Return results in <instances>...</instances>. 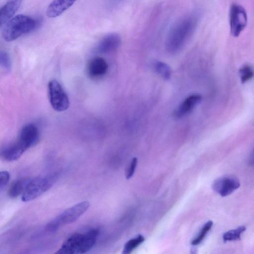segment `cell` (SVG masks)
<instances>
[{"label":"cell","instance_id":"cell-23","mask_svg":"<svg viewBox=\"0 0 254 254\" xmlns=\"http://www.w3.org/2000/svg\"><path fill=\"white\" fill-rule=\"evenodd\" d=\"M137 164V159L136 157L132 158L130 163L128 167L126 173V177L127 179H129L134 174L136 166Z\"/></svg>","mask_w":254,"mask_h":254},{"label":"cell","instance_id":"cell-22","mask_svg":"<svg viewBox=\"0 0 254 254\" xmlns=\"http://www.w3.org/2000/svg\"><path fill=\"white\" fill-rule=\"evenodd\" d=\"M0 65L7 70L11 69V63L9 56L3 51H0Z\"/></svg>","mask_w":254,"mask_h":254},{"label":"cell","instance_id":"cell-6","mask_svg":"<svg viewBox=\"0 0 254 254\" xmlns=\"http://www.w3.org/2000/svg\"><path fill=\"white\" fill-rule=\"evenodd\" d=\"M48 90L50 103L55 110L62 112L68 108L69 99L58 81L56 80H51L48 83Z\"/></svg>","mask_w":254,"mask_h":254},{"label":"cell","instance_id":"cell-7","mask_svg":"<svg viewBox=\"0 0 254 254\" xmlns=\"http://www.w3.org/2000/svg\"><path fill=\"white\" fill-rule=\"evenodd\" d=\"M248 22L247 12L241 5L233 3L229 12V24L232 35L238 37L246 28Z\"/></svg>","mask_w":254,"mask_h":254},{"label":"cell","instance_id":"cell-18","mask_svg":"<svg viewBox=\"0 0 254 254\" xmlns=\"http://www.w3.org/2000/svg\"><path fill=\"white\" fill-rule=\"evenodd\" d=\"M246 229L245 226H241L239 227L230 230L224 234L223 239L224 242L227 241H238L241 239V235Z\"/></svg>","mask_w":254,"mask_h":254},{"label":"cell","instance_id":"cell-16","mask_svg":"<svg viewBox=\"0 0 254 254\" xmlns=\"http://www.w3.org/2000/svg\"><path fill=\"white\" fill-rule=\"evenodd\" d=\"M30 179H20L15 181L11 185L8 194L11 198H15L22 195Z\"/></svg>","mask_w":254,"mask_h":254},{"label":"cell","instance_id":"cell-4","mask_svg":"<svg viewBox=\"0 0 254 254\" xmlns=\"http://www.w3.org/2000/svg\"><path fill=\"white\" fill-rule=\"evenodd\" d=\"M57 178L54 174L30 179L21 195L22 200L27 202L38 197L52 187Z\"/></svg>","mask_w":254,"mask_h":254},{"label":"cell","instance_id":"cell-5","mask_svg":"<svg viewBox=\"0 0 254 254\" xmlns=\"http://www.w3.org/2000/svg\"><path fill=\"white\" fill-rule=\"evenodd\" d=\"M87 201L80 202L70 208L51 221L46 226V229L50 232L56 231L62 225L75 222L89 207Z\"/></svg>","mask_w":254,"mask_h":254},{"label":"cell","instance_id":"cell-2","mask_svg":"<svg viewBox=\"0 0 254 254\" xmlns=\"http://www.w3.org/2000/svg\"><path fill=\"white\" fill-rule=\"evenodd\" d=\"M98 235V230L97 229H92L84 233H75L65 241L56 254L85 253L93 247Z\"/></svg>","mask_w":254,"mask_h":254},{"label":"cell","instance_id":"cell-9","mask_svg":"<svg viewBox=\"0 0 254 254\" xmlns=\"http://www.w3.org/2000/svg\"><path fill=\"white\" fill-rule=\"evenodd\" d=\"M28 149L18 139L0 150V157L7 161H12L18 159Z\"/></svg>","mask_w":254,"mask_h":254},{"label":"cell","instance_id":"cell-20","mask_svg":"<svg viewBox=\"0 0 254 254\" xmlns=\"http://www.w3.org/2000/svg\"><path fill=\"white\" fill-rule=\"evenodd\" d=\"M213 225V222L211 220L207 222L202 228L199 235L191 241V245L196 246L199 244L204 239L208 231L211 229Z\"/></svg>","mask_w":254,"mask_h":254},{"label":"cell","instance_id":"cell-12","mask_svg":"<svg viewBox=\"0 0 254 254\" xmlns=\"http://www.w3.org/2000/svg\"><path fill=\"white\" fill-rule=\"evenodd\" d=\"M121 43V39L118 34L109 33L101 39L96 48V51L101 54L109 53L117 49Z\"/></svg>","mask_w":254,"mask_h":254},{"label":"cell","instance_id":"cell-14","mask_svg":"<svg viewBox=\"0 0 254 254\" xmlns=\"http://www.w3.org/2000/svg\"><path fill=\"white\" fill-rule=\"evenodd\" d=\"M201 98L199 94H192L188 96L176 109L175 113V116L180 118L190 113L200 102Z\"/></svg>","mask_w":254,"mask_h":254},{"label":"cell","instance_id":"cell-21","mask_svg":"<svg viewBox=\"0 0 254 254\" xmlns=\"http://www.w3.org/2000/svg\"><path fill=\"white\" fill-rule=\"evenodd\" d=\"M240 74L241 82L245 83L250 80L254 76V72L251 66L245 64L240 69Z\"/></svg>","mask_w":254,"mask_h":254},{"label":"cell","instance_id":"cell-1","mask_svg":"<svg viewBox=\"0 0 254 254\" xmlns=\"http://www.w3.org/2000/svg\"><path fill=\"white\" fill-rule=\"evenodd\" d=\"M197 22L194 14L187 15L176 23L171 28L166 40L167 51L171 54L178 52L189 39Z\"/></svg>","mask_w":254,"mask_h":254},{"label":"cell","instance_id":"cell-15","mask_svg":"<svg viewBox=\"0 0 254 254\" xmlns=\"http://www.w3.org/2000/svg\"><path fill=\"white\" fill-rule=\"evenodd\" d=\"M76 0H53L46 10L48 17L55 18L61 15L71 6Z\"/></svg>","mask_w":254,"mask_h":254},{"label":"cell","instance_id":"cell-3","mask_svg":"<svg viewBox=\"0 0 254 254\" xmlns=\"http://www.w3.org/2000/svg\"><path fill=\"white\" fill-rule=\"evenodd\" d=\"M6 23L2 31V36L5 41L10 42L35 29L39 22L29 16L18 14Z\"/></svg>","mask_w":254,"mask_h":254},{"label":"cell","instance_id":"cell-19","mask_svg":"<svg viewBox=\"0 0 254 254\" xmlns=\"http://www.w3.org/2000/svg\"><path fill=\"white\" fill-rule=\"evenodd\" d=\"M144 241V238L141 235H139L136 237L130 240L125 244L123 254H128L130 253Z\"/></svg>","mask_w":254,"mask_h":254},{"label":"cell","instance_id":"cell-13","mask_svg":"<svg viewBox=\"0 0 254 254\" xmlns=\"http://www.w3.org/2000/svg\"><path fill=\"white\" fill-rule=\"evenodd\" d=\"M22 0H7L0 8V26L7 22L20 7Z\"/></svg>","mask_w":254,"mask_h":254},{"label":"cell","instance_id":"cell-8","mask_svg":"<svg viewBox=\"0 0 254 254\" xmlns=\"http://www.w3.org/2000/svg\"><path fill=\"white\" fill-rule=\"evenodd\" d=\"M240 186L239 180L234 176H224L214 181L212 187L214 191L222 196L231 194Z\"/></svg>","mask_w":254,"mask_h":254},{"label":"cell","instance_id":"cell-11","mask_svg":"<svg viewBox=\"0 0 254 254\" xmlns=\"http://www.w3.org/2000/svg\"><path fill=\"white\" fill-rule=\"evenodd\" d=\"M18 139L27 149L29 148L39 140V131L38 127L33 124L25 125L21 129Z\"/></svg>","mask_w":254,"mask_h":254},{"label":"cell","instance_id":"cell-17","mask_svg":"<svg viewBox=\"0 0 254 254\" xmlns=\"http://www.w3.org/2000/svg\"><path fill=\"white\" fill-rule=\"evenodd\" d=\"M154 69L165 80H168L171 76V69L169 65L162 62H155L153 65Z\"/></svg>","mask_w":254,"mask_h":254},{"label":"cell","instance_id":"cell-24","mask_svg":"<svg viewBox=\"0 0 254 254\" xmlns=\"http://www.w3.org/2000/svg\"><path fill=\"white\" fill-rule=\"evenodd\" d=\"M10 179L9 173L7 171H0V190L6 186Z\"/></svg>","mask_w":254,"mask_h":254},{"label":"cell","instance_id":"cell-10","mask_svg":"<svg viewBox=\"0 0 254 254\" xmlns=\"http://www.w3.org/2000/svg\"><path fill=\"white\" fill-rule=\"evenodd\" d=\"M108 69V64L106 60L99 57H94L88 62L86 71L88 76L93 79H98L104 76Z\"/></svg>","mask_w":254,"mask_h":254}]
</instances>
